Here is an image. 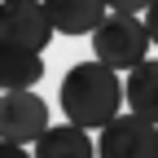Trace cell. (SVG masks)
<instances>
[{
    "instance_id": "6da1fadb",
    "label": "cell",
    "mask_w": 158,
    "mask_h": 158,
    "mask_svg": "<svg viewBox=\"0 0 158 158\" xmlns=\"http://www.w3.org/2000/svg\"><path fill=\"white\" fill-rule=\"evenodd\" d=\"M123 101H127L123 97V79L101 57L70 66L66 79H62V114L70 123H79V127H106L118 114Z\"/></svg>"
},
{
    "instance_id": "7a4b0ae2",
    "label": "cell",
    "mask_w": 158,
    "mask_h": 158,
    "mask_svg": "<svg viewBox=\"0 0 158 158\" xmlns=\"http://www.w3.org/2000/svg\"><path fill=\"white\" fill-rule=\"evenodd\" d=\"M149 44H154L149 27L136 13H123V9H110L101 22L92 27V53L101 57L106 66H114V70H132L136 62H145Z\"/></svg>"
},
{
    "instance_id": "3957f363",
    "label": "cell",
    "mask_w": 158,
    "mask_h": 158,
    "mask_svg": "<svg viewBox=\"0 0 158 158\" xmlns=\"http://www.w3.org/2000/svg\"><path fill=\"white\" fill-rule=\"evenodd\" d=\"M57 35L48 5L44 0H5L0 5V40L5 44H22V48H48V40Z\"/></svg>"
},
{
    "instance_id": "277c9868",
    "label": "cell",
    "mask_w": 158,
    "mask_h": 158,
    "mask_svg": "<svg viewBox=\"0 0 158 158\" xmlns=\"http://www.w3.org/2000/svg\"><path fill=\"white\" fill-rule=\"evenodd\" d=\"M97 154L106 158H154L158 154V123L145 114H114L97 136Z\"/></svg>"
},
{
    "instance_id": "5b68a950",
    "label": "cell",
    "mask_w": 158,
    "mask_h": 158,
    "mask_svg": "<svg viewBox=\"0 0 158 158\" xmlns=\"http://www.w3.org/2000/svg\"><path fill=\"white\" fill-rule=\"evenodd\" d=\"M48 127V106L31 88H9L0 97V141L13 145H35L40 132Z\"/></svg>"
},
{
    "instance_id": "8992f818",
    "label": "cell",
    "mask_w": 158,
    "mask_h": 158,
    "mask_svg": "<svg viewBox=\"0 0 158 158\" xmlns=\"http://www.w3.org/2000/svg\"><path fill=\"white\" fill-rule=\"evenodd\" d=\"M57 35H92V27L110 13L106 0H44Z\"/></svg>"
},
{
    "instance_id": "52a82bcc",
    "label": "cell",
    "mask_w": 158,
    "mask_h": 158,
    "mask_svg": "<svg viewBox=\"0 0 158 158\" xmlns=\"http://www.w3.org/2000/svg\"><path fill=\"white\" fill-rule=\"evenodd\" d=\"M97 149V141L88 136V127H79V123H48L44 132H40V141H35V154L40 158H88Z\"/></svg>"
},
{
    "instance_id": "ba28073f",
    "label": "cell",
    "mask_w": 158,
    "mask_h": 158,
    "mask_svg": "<svg viewBox=\"0 0 158 158\" xmlns=\"http://www.w3.org/2000/svg\"><path fill=\"white\" fill-rule=\"evenodd\" d=\"M44 75V57L40 48H22V44H5L0 40V88H35Z\"/></svg>"
},
{
    "instance_id": "9c48e42d",
    "label": "cell",
    "mask_w": 158,
    "mask_h": 158,
    "mask_svg": "<svg viewBox=\"0 0 158 158\" xmlns=\"http://www.w3.org/2000/svg\"><path fill=\"white\" fill-rule=\"evenodd\" d=\"M123 97H127V110H136L149 123H158V57H145V62H136L127 70Z\"/></svg>"
},
{
    "instance_id": "30bf717a",
    "label": "cell",
    "mask_w": 158,
    "mask_h": 158,
    "mask_svg": "<svg viewBox=\"0 0 158 158\" xmlns=\"http://www.w3.org/2000/svg\"><path fill=\"white\" fill-rule=\"evenodd\" d=\"M110 9H123V13H145L149 9V0H106Z\"/></svg>"
},
{
    "instance_id": "8fae6325",
    "label": "cell",
    "mask_w": 158,
    "mask_h": 158,
    "mask_svg": "<svg viewBox=\"0 0 158 158\" xmlns=\"http://www.w3.org/2000/svg\"><path fill=\"white\" fill-rule=\"evenodd\" d=\"M145 27H149V40L158 44V0H149V9H145Z\"/></svg>"
}]
</instances>
